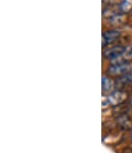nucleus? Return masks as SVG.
<instances>
[{"mask_svg":"<svg viewBox=\"0 0 132 153\" xmlns=\"http://www.w3.org/2000/svg\"><path fill=\"white\" fill-rule=\"evenodd\" d=\"M129 18H130L131 20H132V11H131V13H130V15H129Z\"/></svg>","mask_w":132,"mask_h":153,"instance_id":"obj_13","label":"nucleus"},{"mask_svg":"<svg viewBox=\"0 0 132 153\" xmlns=\"http://www.w3.org/2000/svg\"><path fill=\"white\" fill-rule=\"evenodd\" d=\"M129 91H130V99H129V101H128V106L132 109V86L130 88V89H129Z\"/></svg>","mask_w":132,"mask_h":153,"instance_id":"obj_11","label":"nucleus"},{"mask_svg":"<svg viewBox=\"0 0 132 153\" xmlns=\"http://www.w3.org/2000/svg\"><path fill=\"white\" fill-rule=\"evenodd\" d=\"M116 126L123 131H130L132 128V117L128 112L119 113L116 117Z\"/></svg>","mask_w":132,"mask_h":153,"instance_id":"obj_6","label":"nucleus"},{"mask_svg":"<svg viewBox=\"0 0 132 153\" xmlns=\"http://www.w3.org/2000/svg\"><path fill=\"white\" fill-rule=\"evenodd\" d=\"M128 18L129 16L118 13L115 16H113L112 18H110L109 20L103 21V23H107L109 28H120L128 22Z\"/></svg>","mask_w":132,"mask_h":153,"instance_id":"obj_7","label":"nucleus"},{"mask_svg":"<svg viewBox=\"0 0 132 153\" xmlns=\"http://www.w3.org/2000/svg\"><path fill=\"white\" fill-rule=\"evenodd\" d=\"M122 37L120 28H108L103 31V49L117 44Z\"/></svg>","mask_w":132,"mask_h":153,"instance_id":"obj_4","label":"nucleus"},{"mask_svg":"<svg viewBox=\"0 0 132 153\" xmlns=\"http://www.w3.org/2000/svg\"><path fill=\"white\" fill-rule=\"evenodd\" d=\"M116 89V79L108 75L107 73H105L103 75V79H101V93H103V96L110 95Z\"/></svg>","mask_w":132,"mask_h":153,"instance_id":"obj_5","label":"nucleus"},{"mask_svg":"<svg viewBox=\"0 0 132 153\" xmlns=\"http://www.w3.org/2000/svg\"><path fill=\"white\" fill-rule=\"evenodd\" d=\"M132 71V61H127V60H119L116 62L110 63L108 65L107 68V73L108 75L117 78L122 75H125L127 73Z\"/></svg>","mask_w":132,"mask_h":153,"instance_id":"obj_2","label":"nucleus"},{"mask_svg":"<svg viewBox=\"0 0 132 153\" xmlns=\"http://www.w3.org/2000/svg\"><path fill=\"white\" fill-rule=\"evenodd\" d=\"M122 60H127V61H132V43L126 44V48L122 56Z\"/></svg>","mask_w":132,"mask_h":153,"instance_id":"obj_9","label":"nucleus"},{"mask_svg":"<svg viewBox=\"0 0 132 153\" xmlns=\"http://www.w3.org/2000/svg\"><path fill=\"white\" fill-rule=\"evenodd\" d=\"M129 139H130V142L132 143V128L129 131Z\"/></svg>","mask_w":132,"mask_h":153,"instance_id":"obj_12","label":"nucleus"},{"mask_svg":"<svg viewBox=\"0 0 132 153\" xmlns=\"http://www.w3.org/2000/svg\"><path fill=\"white\" fill-rule=\"evenodd\" d=\"M130 99V91L128 89L117 88L108 96H103V108H118L123 106L124 103H128Z\"/></svg>","mask_w":132,"mask_h":153,"instance_id":"obj_1","label":"nucleus"},{"mask_svg":"<svg viewBox=\"0 0 132 153\" xmlns=\"http://www.w3.org/2000/svg\"><path fill=\"white\" fill-rule=\"evenodd\" d=\"M117 7L121 13L129 16L132 11V0H120L117 4Z\"/></svg>","mask_w":132,"mask_h":153,"instance_id":"obj_8","label":"nucleus"},{"mask_svg":"<svg viewBox=\"0 0 132 153\" xmlns=\"http://www.w3.org/2000/svg\"><path fill=\"white\" fill-rule=\"evenodd\" d=\"M120 0H103V4L105 5H117Z\"/></svg>","mask_w":132,"mask_h":153,"instance_id":"obj_10","label":"nucleus"},{"mask_svg":"<svg viewBox=\"0 0 132 153\" xmlns=\"http://www.w3.org/2000/svg\"><path fill=\"white\" fill-rule=\"evenodd\" d=\"M126 48V44L117 43L115 45L109 46L107 48L103 49V58L105 61H108L109 63L116 62V61L122 60V56Z\"/></svg>","mask_w":132,"mask_h":153,"instance_id":"obj_3","label":"nucleus"}]
</instances>
